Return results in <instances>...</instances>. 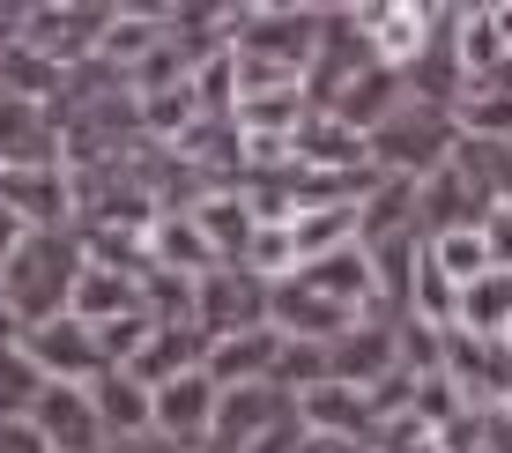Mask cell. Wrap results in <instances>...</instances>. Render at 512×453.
Returning a JSON list of instances; mask_svg holds the SVG:
<instances>
[{
    "instance_id": "5bb4252c",
    "label": "cell",
    "mask_w": 512,
    "mask_h": 453,
    "mask_svg": "<svg viewBox=\"0 0 512 453\" xmlns=\"http://www.w3.org/2000/svg\"><path fill=\"white\" fill-rule=\"evenodd\" d=\"M297 171H327V179H357V171H372L364 134L349 127V119H334V112H305V127H297Z\"/></svg>"
},
{
    "instance_id": "d4e9b609",
    "label": "cell",
    "mask_w": 512,
    "mask_h": 453,
    "mask_svg": "<svg viewBox=\"0 0 512 453\" xmlns=\"http://www.w3.org/2000/svg\"><path fill=\"white\" fill-rule=\"evenodd\" d=\"M453 127H461V142H475V149H505L512 142V90H498V82L468 90L453 104Z\"/></svg>"
},
{
    "instance_id": "d6986e66",
    "label": "cell",
    "mask_w": 512,
    "mask_h": 453,
    "mask_svg": "<svg viewBox=\"0 0 512 453\" xmlns=\"http://www.w3.org/2000/svg\"><path fill=\"white\" fill-rule=\"evenodd\" d=\"M201 357H208V335H201V327H156V335L149 342H141V357L127 364V372L141 379V387H164V379H179V372H201Z\"/></svg>"
},
{
    "instance_id": "f35d334b",
    "label": "cell",
    "mask_w": 512,
    "mask_h": 453,
    "mask_svg": "<svg viewBox=\"0 0 512 453\" xmlns=\"http://www.w3.org/2000/svg\"><path fill=\"white\" fill-rule=\"evenodd\" d=\"M498 416H512V394H505V402H498Z\"/></svg>"
},
{
    "instance_id": "44dd1931",
    "label": "cell",
    "mask_w": 512,
    "mask_h": 453,
    "mask_svg": "<svg viewBox=\"0 0 512 453\" xmlns=\"http://www.w3.org/2000/svg\"><path fill=\"white\" fill-rule=\"evenodd\" d=\"M453 60H461V82H468V90H483V82L512 60L490 8H453Z\"/></svg>"
},
{
    "instance_id": "8d00e7d4",
    "label": "cell",
    "mask_w": 512,
    "mask_h": 453,
    "mask_svg": "<svg viewBox=\"0 0 512 453\" xmlns=\"http://www.w3.org/2000/svg\"><path fill=\"white\" fill-rule=\"evenodd\" d=\"M15 342H23V320H15V312L0 305V350H15Z\"/></svg>"
},
{
    "instance_id": "9a60e30c",
    "label": "cell",
    "mask_w": 512,
    "mask_h": 453,
    "mask_svg": "<svg viewBox=\"0 0 512 453\" xmlns=\"http://www.w3.org/2000/svg\"><path fill=\"white\" fill-rule=\"evenodd\" d=\"M30 424H38V439H45L52 453H104L90 387H45V402L30 409Z\"/></svg>"
},
{
    "instance_id": "ba28073f",
    "label": "cell",
    "mask_w": 512,
    "mask_h": 453,
    "mask_svg": "<svg viewBox=\"0 0 512 453\" xmlns=\"http://www.w3.org/2000/svg\"><path fill=\"white\" fill-rule=\"evenodd\" d=\"M394 372H401V335L379 312H364L357 327H342V335L327 342V379H342V387H357V394H372L379 379H394Z\"/></svg>"
},
{
    "instance_id": "74e56055",
    "label": "cell",
    "mask_w": 512,
    "mask_h": 453,
    "mask_svg": "<svg viewBox=\"0 0 512 453\" xmlns=\"http://www.w3.org/2000/svg\"><path fill=\"white\" fill-rule=\"evenodd\" d=\"M490 15H498V38H505V52H512V0H498Z\"/></svg>"
},
{
    "instance_id": "277c9868",
    "label": "cell",
    "mask_w": 512,
    "mask_h": 453,
    "mask_svg": "<svg viewBox=\"0 0 512 453\" xmlns=\"http://www.w3.org/2000/svg\"><path fill=\"white\" fill-rule=\"evenodd\" d=\"M104 23H112V8L104 0H38V8L23 15V52H38L45 67H82L97 60V38Z\"/></svg>"
},
{
    "instance_id": "4fadbf2b",
    "label": "cell",
    "mask_w": 512,
    "mask_h": 453,
    "mask_svg": "<svg viewBox=\"0 0 512 453\" xmlns=\"http://www.w3.org/2000/svg\"><path fill=\"white\" fill-rule=\"evenodd\" d=\"M282 416H290V394H282L275 379H245V387H223L216 394V439L231 453H245L260 431H275Z\"/></svg>"
},
{
    "instance_id": "7402d4cb",
    "label": "cell",
    "mask_w": 512,
    "mask_h": 453,
    "mask_svg": "<svg viewBox=\"0 0 512 453\" xmlns=\"http://www.w3.org/2000/svg\"><path fill=\"white\" fill-rule=\"evenodd\" d=\"M90 409H97L104 439H134V431H149V387H141L134 372H119V364L90 379Z\"/></svg>"
},
{
    "instance_id": "3957f363",
    "label": "cell",
    "mask_w": 512,
    "mask_h": 453,
    "mask_svg": "<svg viewBox=\"0 0 512 453\" xmlns=\"http://www.w3.org/2000/svg\"><path fill=\"white\" fill-rule=\"evenodd\" d=\"M490 208H498V194H490V171H483V156L461 142V149H453V164H438L431 179L416 186V231H423V238L483 231Z\"/></svg>"
},
{
    "instance_id": "ac0fdd59",
    "label": "cell",
    "mask_w": 512,
    "mask_h": 453,
    "mask_svg": "<svg viewBox=\"0 0 512 453\" xmlns=\"http://www.w3.org/2000/svg\"><path fill=\"white\" fill-rule=\"evenodd\" d=\"M453 327L475 335V342H505L512 335V268L475 275V283L461 290V305H453Z\"/></svg>"
},
{
    "instance_id": "cb8c5ba5",
    "label": "cell",
    "mask_w": 512,
    "mask_h": 453,
    "mask_svg": "<svg viewBox=\"0 0 512 453\" xmlns=\"http://www.w3.org/2000/svg\"><path fill=\"white\" fill-rule=\"evenodd\" d=\"M67 312H75V320H90V327L127 320V312H141V283H134V275H119V268H82Z\"/></svg>"
},
{
    "instance_id": "ffe728a7",
    "label": "cell",
    "mask_w": 512,
    "mask_h": 453,
    "mask_svg": "<svg viewBox=\"0 0 512 453\" xmlns=\"http://www.w3.org/2000/svg\"><path fill=\"white\" fill-rule=\"evenodd\" d=\"M401 104H409V82H401L394 67H364L357 82H342V97H334L327 112H334V119H349L357 134H372L379 119H394V112H401Z\"/></svg>"
},
{
    "instance_id": "8fae6325",
    "label": "cell",
    "mask_w": 512,
    "mask_h": 453,
    "mask_svg": "<svg viewBox=\"0 0 512 453\" xmlns=\"http://www.w3.org/2000/svg\"><path fill=\"white\" fill-rule=\"evenodd\" d=\"M357 30H364L379 67L409 75L423 60V45H431V8H416V0H372V8H357Z\"/></svg>"
},
{
    "instance_id": "836d02e7",
    "label": "cell",
    "mask_w": 512,
    "mask_h": 453,
    "mask_svg": "<svg viewBox=\"0 0 512 453\" xmlns=\"http://www.w3.org/2000/svg\"><path fill=\"white\" fill-rule=\"evenodd\" d=\"M0 453H52L38 439V424H0Z\"/></svg>"
},
{
    "instance_id": "9c48e42d",
    "label": "cell",
    "mask_w": 512,
    "mask_h": 453,
    "mask_svg": "<svg viewBox=\"0 0 512 453\" xmlns=\"http://www.w3.org/2000/svg\"><path fill=\"white\" fill-rule=\"evenodd\" d=\"M149 431H164L171 446H208L216 439V379L208 372H179L149 394Z\"/></svg>"
},
{
    "instance_id": "83f0119b",
    "label": "cell",
    "mask_w": 512,
    "mask_h": 453,
    "mask_svg": "<svg viewBox=\"0 0 512 453\" xmlns=\"http://www.w3.org/2000/svg\"><path fill=\"white\" fill-rule=\"evenodd\" d=\"M305 112H312V97H305V90H275V97L238 104L231 127H238V134H297V127H305Z\"/></svg>"
},
{
    "instance_id": "52a82bcc",
    "label": "cell",
    "mask_w": 512,
    "mask_h": 453,
    "mask_svg": "<svg viewBox=\"0 0 512 453\" xmlns=\"http://www.w3.org/2000/svg\"><path fill=\"white\" fill-rule=\"evenodd\" d=\"M320 23L327 8H245V23L231 30V52H260V60L305 75L312 52H320Z\"/></svg>"
},
{
    "instance_id": "7a4b0ae2",
    "label": "cell",
    "mask_w": 512,
    "mask_h": 453,
    "mask_svg": "<svg viewBox=\"0 0 512 453\" xmlns=\"http://www.w3.org/2000/svg\"><path fill=\"white\" fill-rule=\"evenodd\" d=\"M453 149H461L453 112H438V104H423V97H409L394 119H379V127L364 134L372 171H379V179H401V186H423L438 164H453Z\"/></svg>"
},
{
    "instance_id": "7c38bea8",
    "label": "cell",
    "mask_w": 512,
    "mask_h": 453,
    "mask_svg": "<svg viewBox=\"0 0 512 453\" xmlns=\"http://www.w3.org/2000/svg\"><path fill=\"white\" fill-rule=\"evenodd\" d=\"M290 409H297V424H305L312 439H349V446L372 439V402H364L357 387H342V379H320V387L290 394Z\"/></svg>"
},
{
    "instance_id": "f1b7e54d",
    "label": "cell",
    "mask_w": 512,
    "mask_h": 453,
    "mask_svg": "<svg viewBox=\"0 0 512 453\" xmlns=\"http://www.w3.org/2000/svg\"><path fill=\"white\" fill-rule=\"evenodd\" d=\"M364 453H446L438 446V424H423V416H386V424H372V439H364Z\"/></svg>"
},
{
    "instance_id": "4dcf8cb0",
    "label": "cell",
    "mask_w": 512,
    "mask_h": 453,
    "mask_svg": "<svg viewBox=\"0 0 512 453\" xmlns=\"http://www.w3.org/2000/svg\"><path fill=\"white\" fill-rule=\"evenodd\" d=\"M23 238H30V223H23V216H15V208H8V201H0V268H8V260H15V253H23Z\"/></svg>"
},
{
    "instance_id": "2e32d148",
    "label": "cell",
    "mask_w": 512,
    "mask_h": 453,
    "mask_svg": "<svg viewBox=\"0 0 512 453\" xmlns=\"http://www.w3.org/2000/svg\"><path fill=\"white\" fill-rule=\"evenodd\" d=\"M141 246H149V268H171V275H193L201 283L208 268H223L216 246L201 238V223H193V208H164V216L141 231Z\"/></svg>"
},
{
    "instance_id": "484cf974",
    "label": "cell",
    "mask_w": 512,
    "mask_h": 453,
    "mask_svg": "<svg viewBox=\"0 0 512 453\" xmlns=\"http://www.w3.org/2000/svg\"><path fill=\"white\" fill-rule=\"evenodd\" d=\"M45 387H52V379L23 357V342L0 350V424H30V409L45 402Z\"/></svg>"
},
{
    "instance_id": "d6a6232c",
    "label": "cell",
    "mask_w": 512,
    "mask_h": 453,
    "mask_svg": "<svg viewBox=\"0 0 512 453\" xmlns=\"http://www.w3.org/2000/svg\"><path fill=\"white\" fill-rule=\"evenodd\" d=\"M23 15H30L23 0H0V60H8V52L23 45Z\"/></svg>"
},
{
    "instance_id": "1f68e13d",
    "label": "cell",
    "mask_w": 512,
    "mask_h": 453,
    "mask_svg": "<svg viewBox=\"0 0 512 453\" xmlns=\"http://www.w3.org/2000/svg\"><path fill=\"white\" fill-rule=\"evenodd\" d=\"M104 453H186V446H171L164 431H134V439H104Z\"/></svg>"
},
{
    "instance_id": "6da1fadb",
    "label": "cell",
    "mask_w": 512,
    "mask_h": 453,
    "mask_svg": "<svg viewBox=\"0 0 512 453\" xmlns=\"http://www.w3.org/2000/svg\"><path fill=\"white\" fill-rule=\"evenodd\" d=\"M82 268H90V260H82V238L75 231H30L23 253L0 268V305H8L23 327H45V320H60V312H67Z\"/></svg>"
},
{
    "instance_id": "e575fe53",
    "label": "cell",
    "mask_w": 512,
    "mask_h": 453,
    "mask_svg": "<svg viewBox=\"0 0 512 453\" xmlns=\"http://www.w3.org/2000/svg\"><path fill=\"white\" fill-rule=\"evenodd\" d=\"M483 453H512V416H483Z\"/></svg>"
},
{
    "instance_id": "5b68a950",
    "label": "cell",
    "mask_w": 512,
    "mask_h": 453,
    "mask_svg": "<svg viewBox=\"0 0 512 453\" xmlns=\"http://www.w3.org/2000/svg\"><path fill=\"white\" fill-rule=\"evenodd\" d=\"M193 327H201L208 342L268 327V283L245 275V268H208L201 283H193Z\"/></svg>"
},
{
    "instance_id": "603a6c76",
    "label": "cell",
    "mask_w": 512,
    "mask_h": 453,
    "mask_svg": "<svg viewBox=\"0 0 512 453\" xmlns=\"http://www.w3.org/2000/svg\"><path fill=\"white\" fill-rule=\"evenodd\" d=\"M193 223H201V238L216 246L223 268H238L245 238H253V208H245L238 186H223V194H201V201H193Z\"/></svg>"
},
{
    "instance_id": "e0dca14e",
    "label": "cell",
    "mask_w": 512,
    "mask_h": 453,
    "mask_svg": "<svg viewBox=\"0 0 512 453\" xmlns=\"http://www.w3.org/2000/svg\"><path fill=\"white\" fill-rule=\"evenodd\" d=\"M275 350H282L275 327H253V335H223V342H208L201 372L216 379V394H223V387H245V379H268V372H275Z\"/></svg>"
},
{
    "instance_id": "d590c367",
    "label": "cell",
    "mask_w": 512,
    "mask_h": 453,
    "mask_svg": "<svg viewBox=\"0 0 512 453\" xmlns=\"http://www.w3.org/2000/svg\"><path fill=\"white\" fill-rule=\"evenodd\" d=\"M297 453H364V446H349V439H312V431H305V446H297Z\"/></svg>"
},
{
    "instance_id": "8992f818",
    "label": "cell",
    "mask_w": 512,
    "mask_h": 453,
    "mask_svg": "<svg viewBox=\"0 0 512 453\" xmlns=\"http://www.w3.org/2000/svg\"><path fill=\"white\" fill-rule=\"evenodd\" d=\"M23 357L38 364L52 387H90L97 372H112V364H104L97 327L75 320V312H60V320H45V327H23Z\"/></svg>"
},
{
    "instance_id": "4316f807",
    "label": "cell",
    "mask_w": 512,
    "mask_h": 453,
    "mask_svg": "<svg viewBox=\"0 0 512 453\" xmlns=\"http://www.w3.org/2000/svg\"><path fill=\"white\" fill-rule=\"evenodd\" d=\"M423 253H431V268L446 275L453 290H468L475 275H490V246H483V231H446V238H423Z\"/></svg>"
},
{
    "instance_id": "ab89813d",
    "label": "cell",
    "mask_w": 512,
    "mask_h": 453,
    "mask_svg": "<svg viewBox=\"0 0 512 453\" xmlns=\"http://www.w3.org/2000/svg\"><path fill=\"white\" fill-rule=\"evenodd\" d=\"M505 350H512V335H505Z\"/></svg>"
},
{
    "instance_id": "30bf717a",
    "label": "cell",
    "mask_w": 512,
    "mask_h": 453,
    "mask_svg": "<svg viewBox=\"0 0 512 453\" xmlns=\"http://www.w3.org/2000/svg\"><path fill=\"white\" fill-rule=\"evenodd\" d=\"M52 164H60V112L0 90V171H52Z\"/></svg>"
},
{
    "instance_id": "f546056e",
    "label": "cell",
    "mask_w": 512,
    "mask_h": 453,
    "mask_svg": "<svg viewBox=\"0 0 512 453\" xmlns=\"http://www.w3.org/2000/svg\"><path fill=\"white\" fill-rule=\"evenodd\" d=\"M483 246H490V268H512V201L483 216Z\"/></svg>"
}]
</instances>
